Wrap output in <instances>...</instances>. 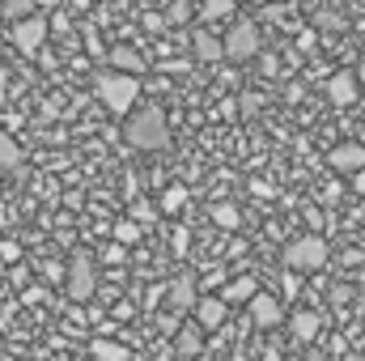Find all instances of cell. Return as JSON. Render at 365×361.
Returning a JSON list of instances; mask_svg holds the SVG:
<instances>
[{
	"mask_svg": "<svg viewBox=\"0 0 365 361\" xmlns=\"http://www.w3.org/2000/svg\"><path fill=\"white\" fill-rule=\"evenodd\" d=\"M123 119H128V123H123V136H128L132 149H149V153H158V149L170 145V123H166V111H162L158 102H149V106H132Z\"/></svg>",
	"mask_w": 365,
	"mask_h": 361,
	"instance_id": "obj_1",
	"label": "cell"
},
{
	"mask_svg": "<svg viewBox=\"0 0 365 361\" xmlns=\"http://www.w3.org/2000/svg\"><path fill=\"white\" fill-rule=\"evenodd\" d=\"M93 90H98V102H102L110 115H128V111L140 102V81H136V73H123V68H110V64L93 77Z\"/></svg>",
	"mask_w": 365,
	"mask_h": 361,
	"instance_id": "obj_2",
	"label": "cell"
},
{
	"mask_svg": "<svg viewBox=\"0 0 365 361\" xmlns=\"http://www.w3.org/2000/svg\"><path fill=\"white\" fill-rule=\"evenodd\" d=\"M327 243L319 238V234H306V238H293L289 247H284V268H297V272H319L323 264H327Z\"/></svg>",
	"mask_w": 365,
	"mask_h": 361,
	"instance_id": "obj_3",
	"label": "cell"
},
{
	"mask_svg": "<svg viewBox=\"0 0 365 361\" xmlns=\"http://www.w3.org/2000/svg\"><path fill=\"white\" fill-rule=\"evenodd\" d=\"M64 289H68V298H73V302H90L93 293H98V268H93V260L86 255V251H77V255L68 260Z\"/></svg>",
	"mask_w": 365,
	"mask_h": 361,
	"instance_id": "obj_4",
	"label": "cell"
},
{
	"mask_svg": "<svg viewBox=\"0 0 365 361\" xmlns=\"http://www.w3.org/2000/svg\"><path fill=\"white\" fill-rule=\"evenodd\" d=\"M9 39L21 56H34L43 43H47V17H21V21H9Z\"/></svg>",
	"mask_w": 365,
	"mask_h": 361,
	"instance_id": "obj_5",
	"label": "cell"
},
{
	"mask_svg": "<svg viewBox=\"0 0 365 361\" xmlns=\"http://www.w3.org/2000/svg\"><path fill=\"white\" fill-rule=\"evenodd\" d=\"M225 56L230 60H255L259 56V30H255V21H234V30L225 34Z\"/></svg>",
	"mask_w": 365,
	"mask_h": 361,
	"instance_id": "obj_6",
	"label": "cell"
},
{
	"mask_svg": "<svg viewBox=\"0 0 365 361\" xmlns=\"http://www.w3.org/2000/svg\"><path fill=\"white\" fill-rule=\"evenodd\" d=\"M327 162H331V171L336 175H357L365 171V141H344V145H336L331 153H327Z\"/></svg>",
	"mask_w": 365,
	"mask_h": 361,
	"instance_id": "obj_7",
	"label": "cell"
},
{
	"mask_svg": "<svg viewBox=\"0 0 365 361\" xmlns=\"http://www.w3.org/2000/svg\"><path fill=\"white\" fill-rule=\"evenodd\" d=\"M327 98H331V106H353V102L361 98V81H357V73H353V68L331 73V81H327Z\"/></svg>",
	"mask_w": 365,
	"mask_h": 361,
	"instance_id": "obj_8",
	"label": "cell"
},
{
	"mask_svg": "<svg viewBox=\"0 0 365 361\" xmlns=\"http://www.w3.org/2000/svg\"><path fill=\"white\" fill-rule=\"evenodd\" d=\"M225 315H230V302H225V298H217V293H204V298L195 302V323H200L204 332L225 327Z\"/></svg>",
	"mask_w": 365,
	"mask_h": 361,
	"instance_id": "obj_9",
	"label": "cell"
},
{
	"mask_svg": "<svg viewBox=\"0 0 365 361\" xmlns=\"http://www.w3.org/2000/svg\"><path fill=\"white\" fill-rule=\"evenodd\" d=\"M195 293H200V285H195L191 276H179V280L166 285V306H170V310H195V302H200Z\"/></svg>",
	"mask_w": 365,
	"mask_h": 361,
	"instance_id": "obj_10",
	"label": "cell"
},
{
	"mask_svg": "<svg viewBox=\"0 0 365 361\" xmlns=\"http://www.w3.org/2000/svg\"><path fill=\"white\" fill-rule=\"evenodd\" d=\"M247 306H251V323L255 327H276L280 323V302H276L272 293H255Z\"/></svg>",
	"mask_w": 365,
	"mask_h": 361,
	"instance_id": "obj_11",
	"label": "cell"
},
{
	"mask_svg": "<svg viewBox=\"0 0 365 361\" xmlns=\"http://www.w3.org/2000/svg\"><path fill=\"white\" fill-rule=\"evenodd\" d=\"M191 51H195V60H204V64H217V60L225 56V43H217V34L200 26V30L191 34Z\"/></svg>",
	"mask_w": 365,
	"mask_h": 361,
	"instance_id": "obj_12",
	"label": "cell"
},
{
	"mask_svg": "<svg viewBox=\"0 0 365 361\" xmlns=\"http://www.w3.org/2000/svg\"><path fill=\"white\" fill-rule=\"evenodd\" d=\"M106 64H110V68H123V73H136V77L149 68V60H145L140 51H132V47H110V51H106Z\"/></svg>",
	"mask_w": 365,
	"mask_h": 361,
	"instance_id": "obj_13",
	"label": "cell"
},
{
	"mask_svg": "<svg viewBox=\"0 0 365 361\" xmlns=\"http://www.w3.org/2000/svg\"><path fill=\"white\" fill-rule=\"evenodd\" d=\"M255 293H259L255 276H234V280H225V289H221V298H225L230 306H242V302H251Z\"/></svg>",
	"mask_w": 365,
	"mask_h": 361,
	"instance_id": "obj_14",
	"label": "cell"
},
{
	"mask_svg": "<svg viewBox=\"0 0 365 361\" xmlns=\"http://www.w3.org/2000/svg\"><path fill=\"white\" fill-rule=\"evenodd\" d=\"M289 327H293L297 340H319V332H323V315H319V310H297V315L289 319Z\"/></svg>",
	"mask_w": 365,
	"mask_h": 361,
	"instance_id": "obj_15",
	"label": "cell"
},
{
	"mask_svg": "<svg viewBox=\"0 0 365 361\" xmlns=\"http://www.w3.org/2000/svg\"><path fill=\"white\" fill-rule=\"evenodd\" d=\"M90 353L102 361H128L132 357V349L128 345H119V340H106V336H98V340H90Z\"/></svg>",
	"mask_w": 365,
	"mask_h": 361,
	"instance_id": "obj_16",
	"label": "cell"
},
{
	"mask_svg": "<svg viewBox=\"0 0 365 361\" xmlns=\"http://www.w3.org/2000/svg\"><path fill=\"white\" fill-rule=\"evenodd\" d=\"M200 332H204L200 323H195V327H182V332H179V340H175V349H179L182 357H195V353L204 349V336H200Z\"/></svg>",
	"mask_w": 365,
	"mask_h": 361,
	"instance_id": "obj_17",
	"label": "cell"
},
{
	"mask_svg": "<svg viewBox=\"0 0 365 361\" xmlns=\"http://www.w3.org/2000/svg\"><path fill=\"white\" fill-rule=\"evenodd\" d=\"M17 166H21V145L9 132H0V171H17Z\"/></svg>",
	"mask_w": 365,
	"mask_h": 361,
	"instance_id": "obj_18",
	"label": "cell"
},
{
	"mask_svg": "<svg viewBox=\"0 0 365 361\" xmlns=\"http://www.w3.org/2000/svg\"><path fill=\"white\" fill-rule=\"evenodd\" d=\"M140 234H145V225H140L136 217H123V221H115V238H119L123 247H136V243H140Z\"/></svg>",
	"mask_w": 365,
	"mask_h": 361,
	"instance_id": "obj_19",
	"label": "cell"
},
{
	"mask_svg": "<svg viewBox=\"0 0 365 361\" xmlns=\"http://www.w3.org/2000/svg\"><path fill=\"white\" fill-rule=\"evenodd\" d=\"M212 221H217V230H238L242 213H238V204H212Z\"/></svg>",
	"mask_w": 365,
	"mask_h": 361,
	"instance_id": "obj_20",
	"label": "cell"
},
{
	"mask_svg": "<svg viewBox=\"0 0 365 361\" xmlns=\"http://www.w3.org/2000/svg\"><path fill=\"white\" fill-rule=\"evenodd\" d=\"M230 13H234V0H204L200 21H225Z\"/></svg>",
	"mask_w": 365,
	"mask_h": 361,
	"instance_id": "obj_21",
	"label": "cell"
},
{
	"mask_svg": "<svg viewBox=\"0 0 365 361\" xmlns=\"http://www.w3.org/2000/svg\"><path fill=\"white\" fill-rule=\"evenodd\" d=\"M34 13V0H0V17L4 21H21Z\"/></svg>",
	"mask_w": 365,
	"mask_h": 361,
	"instance_id": "obj_22",
	"label": "cell"
},
{
	"mask_svg": "<svg viewBox=\"0 0 365 361\" xmlns=\"http://www.w3.org/2000/svg\"><path fill=\"white\" fill-rule=\"evenodd\" d=\"M182 204H187V191H182L179 183H170V187L162 191V204H158V208H162V213H182Z\"/></svg>",
	"mask_w": 365,
	"mask_h": 361,
	"instance_id": "obj_23",
	"label": "cell"
},
{
	"mask_svg": "<svg viewBox=\"0 0 365 361\" xmlns=\"http://www.w3.org/2000/svg\"><path fill=\"white\" fill-rule=\"evenodd\" d=\"M132 217H136L140 225H153V221H158V208H153L149 200H136V204H132Z\"/></svg>",
	"mask_w": 365,
	"mask_h": 361,
	"instance_id": "obj_24",
	"label": "cell"
},
{
	"mask_svg": "<svg viewBox=\"0 0 365 361\" xmlns=\"http://www.w3.org/2000/svg\"><path fill=\"white\" fill-rule=\"evenodd\" d=\"M9 98H17V77L9 68H0V102H9Z\"/></svg>",
	"mask_w": 365,
	"mask_h": 361,
	"instance_id": "obj_25",
	"label": "cell"
},
{
	"mask_svg": "<svg viewBox=\"0 0 365 361\" xmlns=\"http://www.w3.org/2000/svg\"><path fill=\"white\" fill-rule=\"evenodd\" d=\"M187 17H191V4H187V0H175V4L166 9V21H187Z\"/></svg>",
	"mask_w": 365,
	"mask_h": 361,
	"instance_id": "obj_26",
	"label": "cell"
},
{
	"mask_svg": "<svg viewBox=\"0 0 365 361\" xmlns=\"http://www.w3.org/2000/svg\"><path fill=\"white\" fill-rule=\"evenodd\" d=\"M302 293V280H297V268H284V298Z\"/></svg>",
	"mask_w": 365,
	"mask_h": 361,
	"instance_id": "obj_27",
	"label": "cell"
},
{
	"mask_svg": "<svg viewBox=\"0 0 365 361\" xmlns=\"http://www.w3.org/2000/svg\"><path fill=\"white\" fill-rule=\"evenodd\" d=\"M251 195H259V200H272L276 191H272V187H268L264 179H251Z\"/></svg>",
	"mask_w": 365,
	"mask_h": 361,
	"instance_id": "obj_28",
	"label": "cell"
},
{
	"mask_svg": "<svg viewBox=\"0 0 365 361\" xmlns=\"http://www.w3.org/2000/svg\"><path fill=\"white\" fill-rule=\"evenodd\" d=\"M38 187H43V195H56V191H60V179L47 175V179H38Z\"/></svg>",
	"mask_w": 365,
	"mask_h": 361,
	"instance_id": "obj_29",
	"label": "cell"
},
{
	"mask_svg": "<svg viewBox=\"0 0 365 361\" xmlns=\"http://www.w3.org/2000/svg\"><path fill=\"white\" fill-rule=\"evenodd\" d=\"M297 47L310 51V47H314V30H302V34H297Z\"/></svg>",
	"mask_w": 365,
	"mask_h": 361,
	"instance_id": "obj_30",
	"label": "cell"
},
{
	"mask_svg": "<svg viewBox=\"0 0 365 361\" xmlns=\"http://www.w3.org/2000/svg\"><path fill=\"white\" fill-rule=\"evenodd\" d=\"M64 204H68V208H81V204H86V195H77V191H68V195H64Z\"/></svg>",
	"mask_w": 365,
	"mask_h": 361,
	"instance_id": "obj_31",
	"label": "cell"
},
{
	"mask_svg": "<svg viewBox=\"0 0 365 361\" xmlns=\"http://www.w3.org/2000/svg\"><path fill=\"white\" fill-rule=\"evenodd\" d=\"M0 255H4V260H17V255H21V251H17V247H13V243H0Z\"/></svg>",
	"mask_w": 365,
	"mask_h": 361,
	"instance_id": "obj_32",
	"label": "cell"
},
{
	"mask_svg": "<svg viewBox=\"0 0 365 361\" xmlns=\"http://www.w3.org/2000/svg\"><path fill=\"white\" fill-rule=\"evenodd\" d=\"M353 191H357V195H365V171H357V175H353Z\"/></svg>",
	"mask_w": 365,
	"mask_h": 361,
	"instance_id": "obj_33",
	"label": "cell"
},
{
	"mask_svg": "<svg viewBox=\"0 0 365 361\" xmlns=\"http://www.w3.org/2000/svg\"><path fill=\"white\" fill-rule=\"evenodd\" d=\"M175 251H179V255L187 251V230H179V234H175Z\"/></svg>",
	"mask_w": 365,
	"mask_h": 361,
	"instance_id": "obj_34",
	"label": "cell"
}]
</instances>
